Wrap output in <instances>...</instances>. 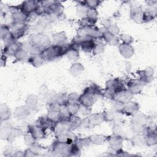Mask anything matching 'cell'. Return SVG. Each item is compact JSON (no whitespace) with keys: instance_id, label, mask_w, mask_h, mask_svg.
Masks as SVG:
<instances>
[{"instance_id":"29","label":"cell","mask_w":157,"mask_h":157,"mask_svg":"<svg viewBox=\"0 0 157 157\" xmlns=\"http://www.w3.org/2000/svg\"><path fill=\"white\" fill-rule=\"evenodd\" d=\"M11 112L9 107L4 104H1L0 106L1 121H6L10 118Z\"/></svg>"},{"instance_id":"57","label":"cell","mask_w":157,"mask_h":157,"mask_svg":"<svg viewBox=\"0 0 157 157\" xmlns=\"http://www.w3.org/2000/svg\"><path fill=\"white\" fill-rule=\"evenodd\" d=\"M11 153H12V150L11 147H6V150L4 151V153H6V155H7V153H9V154L10 155Z\"/></svg>"},{"instance_id":"27","label":"cell","mask_w":157,"mask_h":157,"mask_svg":"<svg viewBox=\"0 0 157 157\" xmlns=\"http://www.w3.org/2000/svg\"><path fill=\"white\" fill-rule=\"evenodd\" d=\"M28 61L29 64L33 65L34 67H39L43 64V63L45 61V59L40 54V55H31V56H29L28 58Z\"/></svg>"},{"instance_id":"49","label":"cell","mask_w":157,"mask_h":157,"mask_svg":"<svg viewBox=\"0 0 157 157\" xmlns=\"http://www.w3.org/2000/svg\"><path fill=\"white\" fill-rule=\"evenodd\" d=\"M118 39L122 41V43L126 44H131L133 42V38L127 34H120Z\"/></svg>"},{"instance_id":"21","label":"cell","mask_w":157,"mask_h":157,"mask_svg":"<svg viewBox=\"0 0 157 157\" xmlns=\"http://www.w3.org/2000/svg\"><path fill=\"white\" fill-rule=\"evenodd\" d=\"M55 123L52 121L50 120H49L47 115L46 116H43L39 117L37 120H36V125L40 126L45 129H50L53 131L54 126L55 125Z\"/></svg>"},{"instance_id":"9","label":"cell","mask_w":157,"mask_h":157,"mask_svg":"<svg viewBox=\"0 0 157 157\" xmlns=\"http://www.w3.org/2000/svg\"><path fill=\"white\" fill-rule=\"evenodd\" d=\"M130 14L131 18L136 23H142L144 22V11L142 10V7L140 5L133 4L132 6H131Z\"/></svg>"},{"instance_id":"51","label":"cell","mask_w":157,"mask_h":157,"mask_svg":"<svg viewBox=\"0 0 157 157\" xmlns=\"http://www.w3.org/2000/svg\"><path fill=\"white\" fill-rule=\"evenodd\" d=\"M107 31H108L109 33H110L112 34L117 36L119 35L120 33V28L115 25H110L107 29Z\"/></svg>"},{"instance_id":"48","label":"cell","mask_w":157,"mask_h":157,"mask_svg":"<svg viewBox=\"0 0 157 157\" xmlns=\"http://www.w3.org/2000/svg\"><path fill=\"white\" fill-rule=\"evenodd\" d=\"M66 105L71 115H75L78 113L79 110V104H69Z\"/></svg>"},{"instance_id":"35","label":"cell","mask_w":157,"mask_h":157,"mask_svg":"<svg viewBox=\"0 0 157 157\" xmlns=\"http://www.w3.org/2000/svg\"><path fill=\"white\" fill-rule=\"evenodd\" d=\"M102 1H98V0H87L83 1H78V3L82 4L85 6L88 9H96L97 7L100 5Z\"/></svg>"},{"instance_id":"25","label":"cell","mask_w":157,"mask_h":157,"mask_svg":"<svg viewBox=\"0 0 157 157\" xmlns=\"http://www.w3.org/2000/svg\"><path fill=\"white\" fill-rule=\"evenodd\" d=\"M104 114V121H107V122H112L115 121L116 120L118 119L119 116L122 114L121 113L117 112L115 110L110 109V110H107L103 112Z\"/></svg>"},{"instance_id":"45","label":"cell","mask_w":157,"mask_h":157,"mask_svg":"<svg viewBox=\"0 0 157 157\" xmlns=\"http://www.w3.org/2000/svg\"><path fill=\"white\" fill-rule=\"evenodd\" d=\"M60 109H61V105L55 101L52 100L47 104L48 111L59 112Z\"/></svg>"},{"instance_id":"7","label":"cell","mask_w":157,"mask_h":157,"mask_svg":"<svg viewBox=\"0 0 157 157\" xmlns=\"http://www.w3.org/2000/svg\"><path fill=\"white\" fill-rule=\"evenodd\" d=\"M144 84L140 79H131L126 83L127 90L133 95L139 94L142 91Z\"/></svg>"},{"instance_id":"39","label":"cell","mask_w":157,"mask_h":157,"mask_svg":"<svg viewBox=\"0 0 157 157\" xmlns=\"http://www.w3.org/2000/svg\"><path fill=\"white\" fill-rule=\"evenodd\" d=\"M74 144H75L78 147H79L81 149L83 147L88 146L90 144V142L88 139V137H87V138L76 137L75 139Z\"/></svg>"},{"instance_id":"12","label":"cell","mask_w":157,"mask_h":157,"mask_svg":"<svg viewBox=\"0 0 157 157\" xmlns=\"http://www.w3.org/2000/svg\"><path fill=\"white\" fill-rule=\"evenodd\" d=\"M105 88L110 90L115 93L127 89L126 88V86L123 82L118 78H115L113 80H108L106 82Z\"/></svg>"},{"instance_id":"52","label":"cell","mask_w":157,"mask_h":157,"mask_svg":"<svg viewBox=\"0 0 157 157\" xmlns=\"http://www.w3.org/2000/svg\"><path fill=\"white\" fill-rule=\"evenodd\" d=\"M29 148L37 155H39V153L41 152L42 148L40 145H39L37 144H36V142L34 144H33V145H31L30 147H29Z\"/></svg>"},{"instance_id":"13","label":"cell","mask_w":157,"mask_h":157,"mask_svg":"<svg viewBox=\"0 0 157 157\" xmlns=\"http://www.w3.org/2000/svg\"><path fill=\"white\" fill-rule=\"evenodd\" d=\"M96 99L97 98L96 96L83 92V93L79 96V104L91 108L96 101Z\"/></svg>"},{"instance_id":"28","label":"cell","mask_w":157,"mask_h":157,"mask_svg":"<svg viewBox=\"0 0 157 157\" xmlns=\"http://www.w3.org/2000/svg\"><path fill=\"white\" fill-rule=\"evenodd\" d=\"M83 92L97 96L99 95H102L103 90L101 89V88L99 87L98 85L96 84H92L85 88L83 90Z\"/></svg>"},{"instance_id":"10","label":"cell","mask_w":157,"mask_h":157,"mask_svg":"<svg viewBox=\"0 0 157 157\" xmlns=\"http://www.w3.org/2000/svg\"><path fill=\"white\" fill-rule=\"evenodd\" d=\"M132 97H133V94H131L127 89H126V90L115 93L112 100L121 102L122 104H125L131 101Z\"/></svg>"},{"instance_id":"6","label":"cell","mask_w":157,"mask_h":157,"mask_svg":"<svg viewBox=\"0 0 157 157\" xmlns=\"http://www.w3.org/2000/svg\"><path fill=\"white\" fill-rule=\"evenodd\" d=\"M133 133L131 129H128L121 124H116L113 128V134L121 138L123 140L124 139H131L133 136Z\"/></svg>"},{"instance_id":"17","label":"cell","mask_w":157,"mask_h":157,"mask_svg":"<svg viewBox=\"0 0 157 157\" xmlns=\"http://www.w3.org/2000/svg\"><path fill=\"white\" fill-rule=\"evenodd\" d=\"M23 44L17 41H14L7 45H6L2 53L6 55H14L20 48H22Z\"/></svg>"},{"instance_id":"44","label":"cell","mask_w":157,"mask_h":157,"mask_svg":"<svg viewBox=\"0 0 157 157\" xmlns=\"http://www.w3.org/2000/svg\"><path fill=\"white\" fill-rule=\"evenodd\" d=\"M1 39L4 40L7 36H9L10 34V30L9 26L6 25H1Z\"/></svg>"},{"instance_id":"4","label":"cell","mask_w":157,"mask_h":157,"mask_svg":"<svg viewBox=\"0 0 157 157\" xmlns=\"http://www.w3.org/2000/svg\"><path fill=\"white\" fill-rule=\"evenodd\" d=\"M31 45H36L44 49L50 45V38L44 34H37L33 36L30 39Z\"/></svg>"},{"instance_id":"20","label":"cell","mask_w":157,"mask_h":157,"mask_svg":"<svg viewBox=\"0 0 157 157\" xmlns=\"http://www.w3.org/2000/svg\"><path fill=\"white\" fill-rule=\"evenodd\" d=\"M120 54L125 58H129L134 55V51L131 44H121L118 46Z\"/></svg>"},{"instance_id":"50","label":"cell","mask_w":157,"mask_h":157,"mask_svg":"<svg viewBox=\"0 0 157 157\" xmlns=\"http://www.w3.org/2000/svg\"><path fill=\"white\" fill-rule=\"evenodd\" d=\"M81 149L78 147L75 144L71 145L69 156H78L81 154Z\"/></svg>"},{"instance_id":"11","label":"cell","mask_w":157,"mask_h":157,"mask_svg":"<svg viewBox=\"0 0 157 157\" xmlns=\"http://www.w3.org/2000/svg\"><path fill=\"white\" fill-rule=\"evenodd\" d=\"M38 6V1H26L19 6V8L21 12L27 15L35 12Z\"/></svg>"},{"instance_id":"8","label":"cell","mask_w":157,"mask_h":157,"mask_svg":"<svg viewBox=\"0 0 157 157\" xmlns=\"http://www.w3.org/2000/svg\"><path fill=\"white\" fill-rule=\"evenodd\" d=\"M86 125L88 127H94L104 121L103 113H94L88 115L87 118L85 120Z\"/></svg>"},{"instance_id":"55","label":"cell","mask_w":157,"mask_h":157,"mask_svg":"<svg viewBox=\"0 0 157 157\" xmlns=\"http://www.w3.org/2000/svg\"><path fill=\"white\" fill-rule=\"evenodd\" d=\"M102 25L105 27L106 29L111 25V24H110V22L108 20H105V19H104V20H103L102 21Z\"/></svg>"},{"instance_id":"3","label":"cell","mask_w":157,"mask_h":157,"mask_svg":"<svg viewBox=\"0 0 157 157\" xmlns=\"http://www.w3.org/2000/svg\"><path fill=\"white\" fill-rule=\"evenodd\" d=\"M71 147V145L56 140L52 145V151L57 155L69 156Z\"/></svg>"},{"instance_id":"26","label":"cell","mask_w":157,"mask_h":157,"mask_svg":"<svg viewBox=\"0 0 157 157\" xmlns=\"http://www.w3.org/2000/svg\"><path fill=\"white\" fill-rule=\"evenodd\" d=\"M108 136L103 134H93L88 137L90 143L96 145H102L107 140Z\"/></svg>"},{"instance_id":"47","label":"cell","mask_w":157,"mask_h":157,"mask_svg":"<svg viewBox=\"0 0 157 157\" xmlns=\"http://www.w3.org/2000/svg\"><path fill=\"white\" fill-rule=\"evenodd\" d=\"M21 133V132L19 129L12 128L11 133H10V136H9L7 140H8L10 142H13L16 138H17L18 136H20Z\"/></svg>"},{"instance_id":"53","label":"cell","mask_w":157,"mask_h":157,"mask_svg":"<svg viewBox=\"0 0 157 157\" xmlns=\"http://www.w3.org/2000/svg\"><path fill=\"white\" fill-rule=\"evenodd\" d=\"M48 91V89L45 85H42L39 89V92L40 93V94H42V95H45L46 94H47Z\"/></svg>"},{"instance_id":"41","label":"cell","mask_w":157,"mask_h":157,"mask_svg":"<svg viewBox=\"0 0 157 157\" xmlns=\"http://www.w3.org/2000/svg\"><path fill=\"white\" fill-rule=\"evenodd\" d=\"M12 129V128H11L10 126H7L2 127L0 131V136H1V139L7 140L9 136H10V134L11 133Z\"/></svg>"},{"instance_id":"54","label":"cell","mask_w":157,"mask_h":157,"mask_svg":"<svg viewBox=\"0 0 157 157\" xmlns=\"http://www.w3.org/2000/svg\"><path fill=\"white\" fill-rule=\"evenodd\" d=\"M6 60H7V56L5 54L2 53L1 57V66H6Z\"/></svg>"},{"instance_id":"31","label":"cell","mask_w":157,"mask_h":157,"mask_svg":"<svg viewBox=\"0 0 157 157\" xmlns=\"http://www.w3.org/2000/svg\"><path fill=\"white\" fill-rule=\"evenodd\" d=\"M82 122L83 120L79 117L76 116V115H72L69 120V123L72 130L80 127L82 124Z\"/></svg>"},{"instance_id":"23","label":"cell","mask_w":157,"mask_h":157,"mask_svg":"<svg viewBox=\"0 0 157 157\" xmlns=\"http://www.w3.org/2000/svg\"><path fill=\"white\" fill-rule=\"evenodd\" d=\"M30 113V108L27 105H21L15 110L14 114L18 119H25Z\"/></svg>"},{"instance_id":"14","label":"cell","mask_w":157,"mask_h":157,"mask_svg":"<svg viewBox=\"0 0 157 157\" xmlns=\"http://www.w3.org/2000/svg\"><path fill=\"white\" fill-rule=\"evenodd\" d=\"M139 104L132 101H130L124 104V107L121 113L125 114L127 116H132L139 112Z\"/></svg>"},{"instance_id":"5","label":"cell","mask_w":157,"mask_h":157,"mask_svg":"<svg viewBox=\"0 0 157 157\" xmlns=\"http://www.w3.org/2000/svg\"><path fill=\"white\" fill-rule=\"evenodd\" d=\"M102 32L96 27H83L80 28L78 32V36H88L94 39H96L101 37Z\"/></svg>"},{"instance_id":"1","label":"cell","mask_w":157,"mask_h":157,"mask_svg":"<svg viewBox=\"0 0 157 157\" xmlns=\"http://www.w3.org/2000/svg\"><path fill=\"white\" fill-rule=\"evenodd\" d=\"M70 46V44H66V43L60 45L53 44L44 48L40 55L45 61H53L66 55Z\"/></svg>"},{"instance_id":"56","label":"cell","mask_w":157,"mask_h":157,"mask_svg":"<svg viewBox=\"0 0 157 157\" xmlns=\"http://www.w3.org/2000/svg\"><path fill=\"white\" fill-rule=\"evenodd\" d=\"M130 65H131L130 62L127 61V62L126 63V67H125V69H126V72H129V71H130L131 67V66H130Z\"/></svg>"},{"instance_id":"34","label":"cell","mask_w":157,"mask_h":157,"mask_svg":"<svg viewBox=\"0 0 157 157\" xmlns=\"http://www.w3.org/2000/svg\"><path fill=\"white\" fill-rule=\"evenodd\" d=\"M156 11L155 10H153L152 9H147L145 11H144L143 15V20L144 22L150 21L153 20L156 17Z\"/></svg>"},{"instance_id":"36","label":"cell","mask_w":157,"mask_h":157,"mask_svg":"<svg viewBox=\"0 0 157 157\" xmlns=\"http://www.w3.org/2000/svg\"><path fill=\"white\" fill-rule=\"evenodd\" d=\"M70 45H71V44H70ZM66 55L69 59L75 60L79 57L78 49L72 47L71 45L70 48H69V50H67V52L66 53Z\"/></svg>"},{"instance_id":"30","label":"cell","mask_w":157,"mask_h":157,"mask_svg":"<svg viewBox=\"0 0 157 157\" xmlns=\"http://www.w3.org/2000/svg\"><path fill=\"white\" fill-rule=\"evenodd\" d=\"M84 71V66L79 63H75L72 64L69 68V72L73 76H78L80 75Z\"/></svg>"},{"instance_id":"16","label":"cell","mask_w":157,"mask_h":157,"mask_svg":"<svg viewBox=\"0 0 157 157\" xmlns=\"http://www.w3.org/2000/svg\"><path fill=\"white\" fill-rule=\"evenodd\" d=\"M107 142H109L110 145L109 147L112 149V150L114 151V152L122 149L123 139L113 134L108 136Z\"/></svg>"},{"instance_id":"38","label":"cell","mask_w":157,"mask_h":157,"mask_svg":"<svg viewBox=\"0 0 157 157\" xmlns=\"http://www.w3.org/2000/svg\"><path fill=\"white\" fill-rule=\"evenodd\" d=\"M26 105L30 109L34 108L38 103V97L33 94L29 95L26 101Z\"/></svg>"},{"instance_id":"40","label":"cell","mask_w":157,"mask_h":157,"mask_svg":"<svg viewBox=\"0 0 157 157\" xmlns=\"http://www.w3.org/2000/svg\"><path fill=\"white\" fill-rule=\"evenodd\" d=\"M79 96L76 93H71L67 96L66 104H79Z\"/></svg>"},{"instance_id":"46","label":"cell","mask_w":157,"mask_h":157,"mask_svg":"<svg viewBox=\"0 0 157 157\" xmlns=\"http://www.w3.org/2000/svg\"><path fill=\"white\" fill-rule=\"evenodd\" d=\"M35 141L36 139L28 131L24 134V142L27 146L30 147L31 145L35 143Z\"/></svg>"},{"instance_id":"18","label":"cell","mask_w":157,"mask_h":157,"mask_svg":"<svg viewBox=\"0 0 157 157\" xmlns=\"http://www.w3.org/2000/svg\"><path fill=\"white\" fill-rule=\"evenodd\" d=\"M154 74V70L152 67H147L143 71H140L139 75V78L143 83H148L153 80Z\"/></svg>"},{"instance_id":"22","label":"cell","mask_w":157,"mask_h":157,"mask_svg":"<svg viewBox=\"0 0 157 157\" xmlns=\"http://www.w3.org/2000/svg\"><path fill=\"white\" fill-rule=\"evenodd\" d=\"M101 38L111 45H117L119 43L118 38L117 36L112 34L107 30H105L104 31L102 32Z\"/></svg>"},{"instance_id":"32","label":"cell","mask_w":157,"mask_h":157,"mask_svg":"<svg viewBox=\"0 0 157 157\" xmlns=\"http://www.w3.org/2000/svg\"><path fill=\"white\" fill-rule=\"evenodd\" d=\"M53 42H55V44H65V42L66 40V36L64 32H59L55 33L52 36Z\"/></svg>"},{"instance_id":"37","label":"cell","mask_w":157,"mask_h":157,"mask_svg":"<svg viewBox=\"0 0 157 157\" xmlns=\"http://www.w3.org/2000/svg\"><path fill=\"white\" fill-rule=\"evenodd\" d=\"M131 140L132 143L137 146L145 144V136L143 134H136V135L131 137Z\"/></svg>"},{"instance_id":"19","label":"cell","mask_w":157,"mask_h":157,"mask_svg":"<svg viewBox=\"0 0 157 157\" xmlns=\"http://www.w3.org/2000/svg\"><path fill=\"white\" fill-rule=\"evenodd\" d=\"M11 17L13 21L25 23L28 17V15L21 12L19 8V6L15 7V9H13L11 12Z\"/></svg>"},{"instance_id":"2","label":"cell","mask_w":157,"mask_h":157,"mask_svg":"<svg viewBox=\"0 0 157 157\" xmlns=\"http://www.w3.org/2000/svg\"><path fill=\"white\" fill-rule=\"evenodd\" d=\"M9 26L10 33L15 40L23 37L28 29V26L25 23L13 21Z\"/></svg>"},{"instance_id":"33","label":"cell","mask_w":157,"mask_h":157,"mask_svg":"<svg viewBox=\"0 0 157 157\" xmlns=\"http://www.w3.org/2000/svg\"><path fill=\"white\" fill-rule=\"evenodd\" d=\"M13 56L16 61H22L28 58V50L21 48Z\"/></svg>"},{"instance_id":"43","label":"cell","mask_w":157,"mask_h":157,"mask_svg":"<svg viewBox=\"0 0 157 157\" xmlns=\"http://www.w3.org/2000/svg\"><path fill=\"white\" fill-rule=\"evenodd\" d=\"M98 12L96 9H88L86 17L89 18L90 20L94 21H97L98 20Z\"/></svg>"},{"instance_id":"15","label":"cell","mask_w":157,"mask_h":157,"mask_svg":"<svg viewBox=\"0 0 157 157\" xmlns=\"http://www.w3.org/2000/svg\"><path fill=\"white\" fill-rule=\"evenodd\" d=\"M28 131L31 134L36 140L43 139L46 135V129L38 125H30L28 127Z\"/></svg>"},{"instance_id":"24","label":"cell","mask_w":157,"mask_h":157,"mask_svg":"<svg viewBox=\"0 0 157 157\" xmlns=\"http://www.w3.org/2000/svg\"><path fill=\"white\" fill-rule=\"evenodd\" d=\"M80 46V48L85 53H90L93 52L95 46L96 42L95 39H89L87 40L83 41L78 44Z\"/></svg>"},{"instance_id":"42","label":"cell","mask_w":157,"mask_h":157,"mask_svg":"<svg viewBox=\"0 0 157 157\" xmlns=\"http://www.w3.org/2000/svg\"><path fill=\"white\" fill-rule=\"evenodd\" d=\"M47 117L49 120H50L52 121H53L55 123L59 121V120H60L59 112L48 111Z\"/></svg>"}]
</instances>
